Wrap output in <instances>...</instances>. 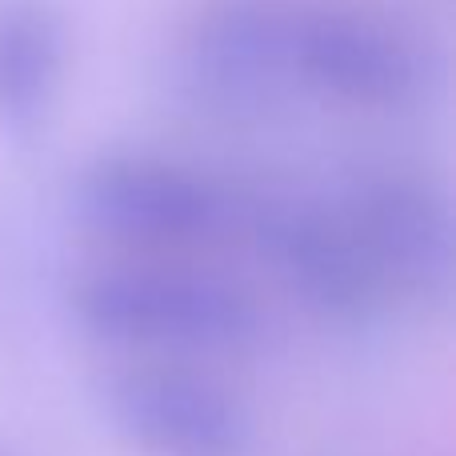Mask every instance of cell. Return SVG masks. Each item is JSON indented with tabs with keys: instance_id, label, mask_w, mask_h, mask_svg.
<instances>
[{
	"instance_id": "6da1fadb",
	"label": "cell",
	"mask_w": 456,
	"mask_h": 456,
	"mask_svg": "<svg viewBox=\"0 0 456 456\" xmlns=\"http://www.w3.org/2000/svg\"><path fill=\"white\" fill-rule=\"evenodd\" d=\"M72 300L96 337L120 345L236 353L265 337V313L240 284L181 265H93L77 281Z\"/></svg>"
},
{
	"instance_id": "7a4b0ae2",
	"label": "cell",
	"mask_w": 456,
	"mask_h": 456,
	"mask_svg": "<svg viewBox=\"0 0 456 456\" xmlns=\"http://www.w3.org/2000/svg\"><path fill=\"white\" fill-rule=\"evenodd\" d=\"M80 221L128 240H197L244 228L248 197L221 181L149 152H109L88 160L72 189Z\"/></svg>"
},
{
	"instance_id": "3957f363",
	"label": "cell",
	"mask_w": 456,
	"mask_h": 456,
	"mask_svg": "<svg viewBox=\"0 0 456 456\" xmlns=\"http://www.w3.org/2000/svg\"><path fill=\"white\" fill-rule=\"evenodd\" d=\"M244 228L268 260L329 313H369L393 292L340 208L289 197H248Z\"/></svg>"
},
{
	"instance_id": "277c9868",
	"label": "cell",
	"mask_w": 456,
	"mask_h": 456,
	"mask_svg": "<svg viewBox=\"0 0 456 456\" xmlns=\"http://www.w3.org/2000/svg\"><path fill=\"white\" fill-rule=\"evenodd\" d=\"M289 64L297 93H321L353 104H401L417 93V53L388 24L348 8L284 4Z\"/></svg>"
},
{
	"instance_id": "5b68a950",
	"label": "cell",
	"mask_w": 456,
	"mask_h": 456,
	"mask_svg": "<svg viewBox=\"0 0 456 456\" xmlns=\"http://www.w3.org/2000/svg\"><path fill=\"white\" fill-rule=\"evenodd\" d=\"M109 409L120 433L152 456H244L252 417L224 385L189 369L120 372L109 385Z\"/></svg>"
},
{
	"instance_id": "8992f818",
	"label": "cell",
	"mask_w": 456,
	"mask_h": 456,
	"mask_svg": "<svg viewBox=\"0 0 456 456\" xmlns=\"http://www.w3.org/2000/svg\"><path fill=\"white\" fill-rule=\"evenodd\" d=\"M340 213L356 228L361 244L393 289L449 284L452 273V213L441 192L420 181L372 176L353 184Z\"/></svg>"
},
{
	"instance_id": "52a82bcc",
	"label": "cell",
	"mask_w": 456,
	"mask_h": 456,
	"mask_svg": "<svg viewBox=\"0 0 456 456\" xmlns=\"http://www.w3.org/2000/svg\"><path fill=\"white\" fill-rule=\"evenodd\" d=\"M64 77V28L37 4L0 12V120L32 125Z\"/></svg>"
}]
</instances>
